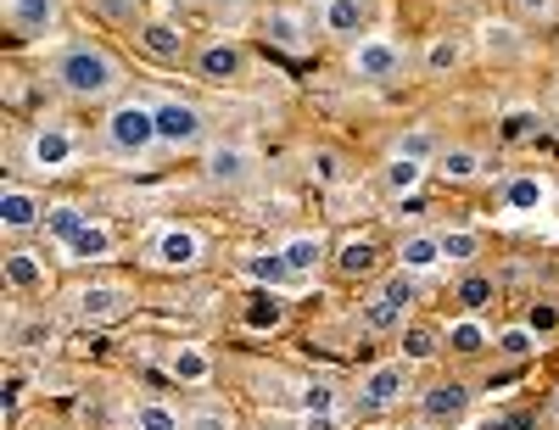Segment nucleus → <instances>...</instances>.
<instances>
[{
	"mask_svg": "<svg viewBox=\"0 0 559 430\" xmlns=\"http://www.w3.org/2000/svg\"><path fill=\"white\" fill-rule=\"evenodd\" d=\"M280 258H286L292 279H308V274L324 263V241H319V235H292V241L280 247Z\"/></svg>",
	"mask_w": 559,
	"mask_h": 430,
	"instance_id": "19",
	"label": "nucleus"
},
{
	"mask_svg": "<svg viewBox=\"0 0 559 430\" xmlns=\"http://www.w3.org/2000/svg\"><path fill=\"white\" fill-rule=\"evenodd\" d=\"M51 342H57V324L51 319H17L12 324V347L17 353H45Z\"/></svg>",
	"mask_w": 559,
	"mask_h": 430,
	"instance_id": "28",
	"label": "nucleus"
},
{
	"mask_svg": "<svg viewBox=\"0 0 559 430\" xmlns=\"http://www.w3.org/2000/svg\"><path fill=\"white\" fill-rule=\"evenodd\" d=\"M442 347H448V336L431 330V324H408L403 330V363H431Z\"/></svg>",
	"mask_w": 559,
	"mask_h": 430,
	"instance_id": "21",
	"label": "nucleus"
},
{
	"mask_svg": "<svg viewBox=\"0 0 559 430\" xmlns=\"http://www.w3.org/2000/svg\"><path fill=\"white\" fill-rule=\"evenodd\" d=\"M481 168H487V163H481V152H471V146H442V157H437V174L453 179V184L476 179Z\"/></svg>",
	"mask_w": 559,
	"mask_h": 430,
	"instance_id": "23",
	"label": "nucleus"
},
{
	"mask_svg": "<svg viewBox=\"0 0 559 430\" xmlns=\"http://www.w3.org/2000/svg\"><path fill=\"white\" fill-rule=\"evenodd\" d=\"M263 34L280 45V51H302V45H308V23H302V12H269L263 17Z\"/></svg>",
	"mask_w": 559,
	"mask_h": 430,
	"instance_id": "20",
	"label": "nucleus"
},
{
	"mask_svg": "<svg viewBox=\"0 0 559 430\" xmlns=\"http://www.w3.org/2000/svg\"><path fill=\"white\" fill-rule=\"evenodd\" d=\"M537 123H543L537 112H509V118H503V140H532Z\"/></svg>",
	"mask_w": 559,
	"mask_h": 430,
	"instance_id": "45",
	"label": "nucleus"
},
{
	"mask_svg": "<svg viewBox=\"0 0 559 430\" xmlns=\"http://www.w3.org/2000/svg\"><path fill=\"white\" fill-rule=\"evenodd\" d=\"M419 179H426V163H408V157H392V163L381 168V184L392 190V196H414Z\"/></svg>",
	"mask_w": 559,
	"mask_h": 430,
	"instance_id": "29",
	"label": "nucleus"
},
{
	"mask_svg": "<svg viewBox=\"0 0 559 430\" xmlns=\"http://www.w3.org/2000/svg\"><path fill=\"white\" fill-rule=\"evenodd\" d=\"M419 414H426L431 425H459L464 414H471V386H464V380H437V386L419 397Z\"/></svg>",
	"mask_w": 559,
	"mask_h": 430,
	"instance_id": "10",
	"label": "nucleus"
},
{
	"mask_svg": "<svg viewBox=\"0 0 559 430\" xmlns=\"http://www.w3.org/2000/svg\"><path fill=\"white\" fill-rule=\"evenodd\" d=\"M0 274H7L12 291H34V285L45 279V263L34 252H7V258H0Z\"/></svg>",
	"mask_w": 559,
	"mask_h": 430,
	"instance_id": "22",
	"label": "nucleus"
},
{
	"mask_svg": "<svg viewBox=\"0 0 559 430\" xmlns=\"http://www.w3.org/2000/svg\"><path fill=\"white\" fill-rule=\"evenodd\" d=\"M168 369H174V380H179V386H207V374H213V358H207L202 347H179Z\"/></svg>",
	"mask_w": 559,
	"mask_h": 430,
	"instance_id": "24",
	"label": "nucleus"
},
{
	"mask_svg": "<svg viewBox=\"0 0 559 430\" xmlns=\"http://www.w3.org/2000/svg\"><path fill=\"white\" fill-rule=\"evenodd\" d=\"M84 224H90V213H84V207H73V202H62V207H51V213H45V229H51L62 247H73V241H79V235H84Z\"/></svg>",
	"mask_w": 559,
	"mask_h": 430,
	"instance_id": "30",
	"label": "nucleus"
},
{
	"mask_svg": "<svg viewBox=\"0 0 559 430\" xmlns=\"http://www.w3.org/2000/svg\"><path fill=\"white\" fill-rule=\"evenodd\" d=\"M347 68H353V79H364V84H392L397 73H403V51L392 39H358L353 45V57H347Z\"/></svg>",
	"mask_w": 559,
	"mask_h": 430,
	"instance_id": "5",
	"label": "nucleus"
},
{
	"mask_svg": "<svg viewBox=\"0 0 559 430\" xmlns=\"http://www.w3.org/2000/svg\"><path fill=\"white\" fill-rule=\"evenodd\" d=\"M381 291L397 302V308H408L414 297H419V274H408V268H397V274H386V285H381Z\"/></svg>",
	"mask_w": 559,
	"mask_h": 430,
	"instance_id": "43",
	"label": "nucleus"
},
{
	"mask_svg": "<svg viewBox=\"0 0 559 430\" xmlns=\"http://www.w3.org/2000/svg\"><path fill=\"white\" fill-rule=\"evenodd\" d=\"M509 7H515L521 17H548V12H554V0H509Z\"/></svg>",
	"mask_w": 559,
	"mask_h": 430,
	"instance_id": "48",
	"label": "nucleus"
},
{
	"mask_svg": "<svg viewBox=\"0 0 559 430\" xmlns=\"http://www.w3.org/2000/svg\"><path fill=\"white\" fill-rule=\"evenodd\" d=\"M487 51H498V57H521L515 28H492V34H487Z\"/></svg>",
	"mask_w": 559,
	"mask_h": 430,
	"instance_id": "46",
	"label": "nucleus"
},
{
	"mask_svg": "<svg viewBox=\"0 0 559 430\" xmlns=\"http://www.w3.org/2000/svg\"><path fill=\"white\" fill-rule=\"evenodd\" d=\"M392 157H408V163H437L442 157V146H437V134L419 123V129H408V134H397V146H392Z\"/></svg>",
	"mask_w": 559,
	"mask_h": 430,
	"instance_id": "25",
	"label": "nucleus"
},
{
	"mask_svg": "<svg viewBox=\"0 0 559 430\" xmlns=\"http://www.w3.org/2000/svg\"><path fill=\"white\" fill-rule=\"evenodd\" d=\"M319 28L324 34H336V39H347V34H364V23H369V7L364 0H319Z\"/></svg>",
	"mask_w": 559,
	"mask_h": 430,
	"instance_id": "15",
	"label": "nucleus"
},
{
	"mask_svg": "<svg viewBox=\"0 0 559 430\" xmlns=\"http://www.w3.org/2000/svg\"><path fill=\"white\" fill-rule=\"evenodd\" d=\"M7 28L17 39H34L45 28H57V0H7Z\"/></svg>",
	"mask_w": 559,
	"mask_h": 430,
	"instance_id": "12",
	"label": "nucleus"
},
{
	"mask_svg": "<svg viewBox=\"0 0 559 430\" xmlns=\"http://www.w3.org/2000/svg\"><path fill=\"white\" fill-rule=\"evenodd\" d=\"M51 79L62 95H73V101H107V95L123 89V68L112 51H102V45L90 39H73L68 51L51 62Z\"/></svg>",
	"mask_w": 559,
	"mask_h": 430,
	"instance_id": "1",
	"label": "nucleus"
},
{
	"mask_svg": "<svg viewBox=\"0 0 559 430\" xmlns=\"http://www.w3.org/2000/svg\"><path fill=\"white\" fill-rule=\"evenodd\" d=\"M152 263L157 268H174V274H185V268H197L202 263V235L197 229H163L157 241H152Z\"/></svg>",
	"mask_w": 559,
	"mask_h": 430,
	"instance_id": "9",
	"label": "nucleus"
},
{
	"mask_svg": "<svg viewBox=\"0 0 559 430\" xmlns=\"http://www.w3.org/2000/svg\"><path fill=\"white\" fill-rule=\"evenodd\" d=\"M129 308H134L129 285H84V291L73 297V313H79L84 324H112V319H123Z\"/></svg>",
	"mask_w": 559,
	"mask_h": 430,
	"instance_id": "7",
	"label": "nucleus"
},
{
	"mask_svg": "<svg viewBox=\"0 0 559 430\" xmlns=\"http://www.w3.org/2000/svg\"><path fill=\"white\" fill-rule=\"evenodd\" d=\"M487 347V330L476 324V319H459V324H448V353H459V358H476Z\"/></svg>",
	"mask_w": 559,
	"mask_h": 430,
	"instance_id": "34",
	"label": "nucleus"
},
{
	"mask_svg": "<svg viewBox=\"0 0 559 430\" xmlns=\"http://www.w3.org/2000/svg\"><path fill=\"white\" fill-rule=\"evenodd\" d=\"M308 168H313V179H319V184H342V179H347V163H342L331 146H319V152L308 157Z\"/></svg>",
	"mask_w": 559,
	"mask_h": 430,
	"instance_id": "40",
	"label": "nucleus"
},
{
	"mask_svg": "<svg viewBox=\"0 0 559 430\" xmlns=\"http://www.w3.org/2000/svg\"><path fill=\"white\" fill-rule=\"evenodd\" d=\"M102 146L118 163H140L152 146H163L157 140V107L152 101H118L102 123Z\"/></svg>",
	"mask_w": 559,
	"mask_h": 430,
	"instance_id": "2",
	"label": "nucleus"
},
{
	"mask_svg": "<svg viewBox=\"0 0 559 430\" xmlns=\"http://www.w3.org/2000/svg\"><path fill=\"white\" fill-rule=\"evenodd\" d=\"M90 12H96L102 23H112V28H140V23H146L140 0H90Z\"/></svg>",
	"mask_w": 559,
	"mask_h": 430,
	"instance_id": "31",
	"label": "nucleus"
},
{
	"mask_svg": "<svg viewBox=\"0 0 559 430\" xmlns=\"http://www.w3.org/2000/svg\"><path fill=\"white\" fill-rule=\"evenodd\" d=\"M39 196H34V190H23V184H7V190H0V224H7L12 235H23V229H34L39 224Z\"/></svg>",
	"mask_w": 559,
	"mask_h": 430,
	"instance_id": "14",
	"label": "nucleus"
},
{
	"mask_svg": "<svg viewBox=\"0 0 559 430\" xmlns=\"http://www.w3.org/2000/svg\"><path fill=\"white\" fill-rule=\"evenodd\" d=\"M134 39H140V51H146L152 62H179V57H185V34H179L174 23L146 17V23L134 28Z\"/></svg>",
	"mask_w": 559,
	"mask_h": 430,
	"instance_id": "13",
	"label": "nucleus"
},
{
	"mask_svg": "<svg viewBox=\"0 0 559 430\" xmlns=\"http://www.w3.org/2000/svg\"><path fill=\"white\" fill-rule=\"evenodd\" d=\"M134 430H185V419L168 403H140L134 408Z\"/></svg>",
	"mask_w": 559,
	"mask_h": 430,
	"instance_id": "37",
	"label": "nucleus"
},
{
	"mask_svg": "<svg viewBox=\"0 0 559 430\" xmlns=\"http://www.w3.org/2000/svg\"><path fill=\"white\" fill-rule=\"evenodd\" d=\"M554 419H559V392H554Z\"/></svg>",
	"mask_w": 559,
	"mask_h": 430,
	"instance_id": "49",
	"label": "nucleus"
},
{
	"mask_svg": "<svg viewBox=\"0 0 559 430\" xmlns=\"http://www.w3.org/2000/svg\"><path fill=\"white\" fill-rule=\"evenodd\" d=\"M492 347H498L503 358H532V353H537V336H532L526 324H509V330H498V336H492Z\"/></svg>",
	"mask_w": 559,
	"mask_h": 430,
	"instance_id": "36",
	"label": "nucleus"
},
{
	"mask_svg": "<svg viewBox=\"0 0 559 430\" xmlns=\"http://www.w3.org/2000/svg\"><path fill=\"white\" fill-rule=\"evenodd\" d=\"M492 297H498V285H492L487 274H471V279H464V285H459V302H464V308H471V313H481V308H487Z\"/></svg>",
	"mask_w": 559,
	"mask_h": 430,
	"instance_id": "39",
	"label": "nucleus"
},
{
	"mask_svg": "<svg viewBox=\"0 0 559 430\" xmlns=\"http://www.w3.org/2000/svg\"><path fill=\"white\" fill-rule=\"evenodd\" d=\"M197 73L213 79V84H229V79L247 73V51H241L236 39H207L202 51H197Z\"/></svg>",
	"mask_w": 559,
	"mask_h": 430,
	"instance_id": "11",
	"label": "nucleus"
},
{
	"mask_svg": "<svg viewBox=\"0 0 559 430\" xmlns=\"http://www.w3.org/2000/svg\"><path fill=\"white\" fill-rule=\"evenodd\" d=\"M241 319H247V330H280V324H286V302H280L274 291H258L241 308Z\"/></svg>",
	"mask_w": 559,
	"mask_h": 430,
	"instance_id": "26",
	"label": "nucleus"
},
{
	"mask_svg": "<svg viewBox=\"0 0 559 430\" xmlns=\"http://www.w3.org/2000/svg\"><path fill=\"white\" fill-rule=\"evenodd\" d=\"M202 179L213 184V190H247L252 179H258V152L252 146H213L207 152V163H202Z\"/></svg>",
	"mask_w": 559,
	"mask_h": 430,
	"instance_id": "4",
	"label": "nucleus"
},
{
	"mask_svg": "<svg viewBox=\"0 0 559 430\" xmlns=\"http://www.w3.org/2000/svg\"><path fill=\"white\" fill-rule=\"evenodd\" d=\"M397 258H403L408 274H431L437 263H448L442 258V235H408V241L397 247Z\"/></svg>",
	"mask_w": 559,
	"mask_h": 430,
	"instance_id": "18",
	"label": "nucleus"
},
{
	"mask_svg": "<svg viewBox=\"0 0 559 430\" xmlns=\"http://www.w3.org/2000/svg\"><path fill=\"white\" fill-rule=\"evenodd\" d=\"M543 196H548V190H543L537 174H509L503 179V213H537Z\"/></svg>",
	"mask_w": 559,
	"mask_h": 430,
	"instance_id": "17",
	"label": "nucleus"
},
{
	"mask_svg": "<svg viewBox=\"0 0 559 430\" xmlns=\"http://www.w3.org/2000/svg\"><path fill=\"white\" fill-rule=\"evenodd\" d=\"M476 252H481V241H476L471 229H442V258L448 263H471Z\"/></svg>",
	"mask_w": 559,
	"mask_h": 430,
	"instance_id": "38",
	"label": "nucleus"
},
{
	"mask_svg": "<svg viewBox=\"0 0 559 430\" xmlns=\"http://www.w3.org/2000/svg\"><path fill=\"white\" fill-rule=\"evenodd\" d=\"M68 252H73L79 263H107V258H112V229H107V224H84V235H79Z\"/></svg>",
	"mask_w": 559,
	"mask_h": 430,
	"instance_id": "27",
	"label": "nucleus"
},
{
	"mask_svg": "<svg viewBox=\"0 0 559 430\" xmlns=\"http://www.w3.org/2000/svg\"><path fill=\"white\" fill-rule=\"evenodd\" d=\"M185 430H236V425H229V414L218 403H202L197 414H185Z\"/></svg>",
	"mask_w": 559,
	"mask_h": 430,
	"instance_id": "44",
	"label": "nucleus"
},
{
	"mask_svg": "<svg viewBox=\"0 0 559 430\" xmlns=\"http://www.w3.org/2000/svg\"><path fill=\"white\" fill-rule=\"evenodd\" d=\"M28 163H34L39 174H62V168L73 163V134H68L62 123H39V129L28 134Z\"/></svg>",
	"mask_w": 559,
	"mask_h": 430,
	"instance_id": "8",
	"label": "nucleus"
},
{
	"mask_svg": "<svg viewBox=\"0 0 559 430\" xmlns=\"http://www.w3.org/2000/svg\"><path fill=\"white\" fill-rule=\"evenodd\" d=\"M403 324V308L386 297V291H376L364 302V330H376V336H386V330H397Z\"/></svg>",
	"mask_w": 559,
	"mask_h": 430,
	"instance_id": "32",
	"label": "nucleus"
},
{
	"mask_svg": "<svg viewBox=\"0 0 559 430\" xmlns=\"http://www.w3.org/2000/svg\"><path fill=\"white\" fill-rule=\"evenodd\" d=\"M247 279H258L263 291H274V285H292V268L280 252H263V258H247Z\"/></svg>",
	"mask_w": 559,
	"mask_h": 430,
	"instance_id": "33",
	"label": "nucleus"
},
{
	"mask_svg": "<svg viewBox=\"0 0 559 430\" xmlns=\"http://www.w3.org/2000/svg\"><path fill=\"white\" fill-rule=\"evenodd\" d=\"M376 263H381V258H376V247H369V241H347V247L336 252V268L353 274V279H358V274H376Z\"/></svg>",
	"mask_w": 559,
	"mask_h": 430,
	"instance_id": "35",
	"label": "nucleus"
},
{
	"mask_svg": "<svg viewBox=\"0 0 559 430\" xmlns=\"http://www.w3.org/2000/svg\"><path fill=\"white\" fill-rule=\"evenodd\" d=\"M464 57H471V51H464V39H459V34H437V39L426 45V57H419V68H426L431 79H448V73L464 68Z\"/></svg>",
	"mask_w": 559,
	"mask_h": 430,
	"instance_id": "16",
	"label": "nucleus"
},
{
	"mask_svg": "<svg viewBox=\"0 0 559 430\" xmlns=\"http://www.w3.org/2000/svg\"><path fill=\"white\" fill-rule=\"evenodd\" d=\"M157 107V140L168 152H197L202 140H207V112L197 101H179V95H163Z\"/></svg>",
	"mask_w": 559,
	"mask_h": 430,
	"instance_id": "3",
	"label": "nucleus"
},
{
	"mask_svg": "<svg viewBox=\"0 0 559 430\" xmlns=\"http://www.w3.org/2000/svg\"><path fill=\"white\" fill-rule=\"evenodd\" d=\"M526 330H532L537 342L554 336V330H559V302H532V308H526Z\"/></svg>",
	"mask_w": 559,
	"mask_h": 430,
	"instance_id": "42",
	"label": "nucleus"
},
{
	"mask_svg": "<svg viewBox=\"0 0 559 430\" xmlns=\"http://www.w3.org/2000/svg\"><path fill=\"white\" fill-rule=\"evenodd\" d=\"M297 430H342V414H302Z\"/></svg>",
	"mask_w": 559,
	"mask_h": 430,
	"instance_id": "47",
	"label": "nucleus"
},
{
	"mask_svg": "<svg viewBox=\"0 0 559 430\" xmlns=\"http://www.w3.org/2000/svg\"><path fill=\"white\" fill-rule=\"evenodd\" d=\"M408 392V363H376L358 380V414H381Z\"/></svg>",
	"mask_w": 559,
	"mask_h": 430,
	"instance_id": "6",
	"label": "nucleus"
},
{
	"mask_svg": "<svg viewBox=\"0 0 559 430\" xmlns=\"http://www.w3.org/2000/svg\"><path fill=\"white\" fill-rule=\"evenodd\" d=\"M302 414H336V386L331 380H308L302 386Z\"/></svg>",
	"mask_w": 559,
	"mask_h": 430,
	"instance_id": "41",
	"label": "nucleus"
}]
</instances>
